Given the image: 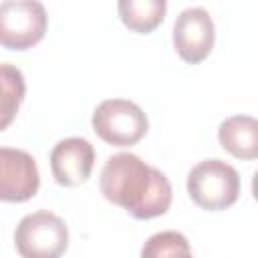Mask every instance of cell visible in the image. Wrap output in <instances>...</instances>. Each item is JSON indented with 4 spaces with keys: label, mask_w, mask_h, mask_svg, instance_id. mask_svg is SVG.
<instances>
[{
    "label": "cell",
    "mask_w": 258,
    "mask_h": 258,
    "mask_svg": "<svg viewBox=\"0 0 258 258\" xmlns=\"http://www.w3.org/2000/svg\"><path fill=\"white\" fill-rule=\"evenodd\" d=\"M99 187L111 204L125 208L135 220L163 216L171 206L169 179L135 153L111 155L101 169Z\"/></svg>",
    "instance_id": "cell-1"
},
{
    "label": "cell",
    "mask_w": 258,
    "mask_h": 258,
    "mask_svg": "<svg viewBox=\"0 0 258 258\" xmlns=\"http://www.w3.org/2000/svg\"><path fill=\"white\" fill-rule=\"evenodd\" d=\"M187 194L202 210H226L240 196V175L222 159L200 161L187 173Z\"/></svg>",
    "instance_id": "cell-2"
},
{
    "label": "cell",
    "mask_w": 258,
    "mask_h": 258,
    "mask_svg": "<svg viewBox=\"0 0 258 258\" xmlns=\"http://www.w3.org/2000/svg\"><path fill=\"white\" fill-rule=\"evenodd\" d=\"M14 244L22 258H60L69 246V228L56 214L40 210L18 222Z\"/></svg>",
    "instance_id": "cell-3"
},
{
    "label": "cell",
    "mask_w": 258,
    "mask_h": 258,
    "mask_svg": "<svg viewBox=\"0 0 258 258\" xmlns=\"http://www.w3.org/2000/svg\"><path fill=\"white\" fill-rule=\"evenodd\" d=\"M93 131L109 145L129 147L141 141L149 129L147 115L127 99H107L93 113Z\"/></svg>",
    "instance_id": "cell-4"
},
{
    "label": "cell",
    "mask_w": 258,
    "mask_h": 258,
    "mask_svg": "<svg viewBox=\"0 0 258 258\" xmlns=\"http://www.w3.org/2000/svg\"><path fill=\"white\" fill-rule=\"evenodd\" d=\"M48 26L46 10L36 0L0 2V46L26 50L42 40Z\"/></svg>",
    "instance_id": "cell-5"
},
{
    "label": "cell",
    "mask_w": 258,
    "mask_h": 258,
    "mask_svg": "<svg viewBox=\"0 0 258 258\" xmlns=\"http://www.w3.org/2000/svg\"><path fill=\"white\" fill-rule=\"evenodd\" d=\"M214 20L204 8H185L173 22V46L181 60L202 62L214 48Z\"/></svg>",
    "instance_id": "cell-6"
},
{
    "label": "cell",
    "mask_w": 258,
    "mask_h": 258,
    "mask_svg": "<svg viewBox=\"0 0 258 258\" xmlns=\"http://www.w3.org/2000/svg\"><path fill=\"white\" fill-rule=\"evenodd\" d=\"M40 185V173L30 153L0 147V202H26Z\"/></svg>",
    "instance_id": "cell-7"
},
{
    "label": "cell",
    "mask_w": 258,
    "mask_h": 258,
    "mask_svg": "<svg viewBox=\"0 0 258 258\" xmlns=\"http://www.w3.org/2000/svg\"><path fill=\"white\" fill-rule=\"evenodd\" d=\"M95 165V149L83 137H67L50 151L52 177L60 185H79L89 179Z\"/></svg>",
    "instance_id": "cell-8"
},
{
    "label": "cell",
    "mask_w": 258,
    "mask_h": 258,
    "mask_svg": "<svg viewBox=\"0 0 258 258\" xmlns=\"http://www.w3.org/2000/svg\"><path fill=\"white\" fill-rule=\"evenodd\" d=\"M220 145L238 159H256L258 155V121L250 115H234L220 123Z\"/></svg>",
    "instance_id": "cell-9"
},
{
    "label": "cell",
    "mask_w": 258,
    "mask_h": 258,
    "mask_svg": "<svg viewBox=\"0 0 258 258\" xmlns=\"http://www.w3.org/2000/svg\"><path fill=\"white\" fill-rule=\"evenodd\" d=\"M117 10L127 28L147 34L163 22L167 4L165 0H121Z\"/></svg>",
    "instance_id": "cell-10"
},
{
    "label": "cell",
    "mask_w": 258,
    "mask_h": 258,
    "mask_svg": "<svg viewBox=\"0 0 258 258\" xmlns=\"http://www.w3.org/2000/svg\"><path fill=\"white\" fill-rule=\"evenodd\" d=\"M26 83L14 64L0 62V131H4L16 117L24 99Z\"/></svg>",
    "instance_id": "cell-11"
},
{
    "label": "cell",
    "mask_w": 258,
    "mask_h": 258,
    "mask_svg": "<svg viewBox=\"0 0 258 258\" xmlns=\"http://www.w3.org/2000/svg\"><path fill=\"white\" fill-rule=\"evenodd\" d=\"M141 258H194L183 234L167 230L149 236L141 248Z\"/></svg>",
    "instance_id": "cell-12"
}]
</instances>
